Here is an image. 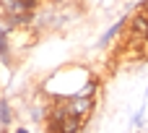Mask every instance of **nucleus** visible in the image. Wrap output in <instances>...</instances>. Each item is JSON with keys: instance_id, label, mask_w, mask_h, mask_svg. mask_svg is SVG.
Listing matches in <instances>:
<instances>
[{"instance_id": "0eeeda50", "label": "nucleus", "mask_w": 148, "mask_h": 133, "mask_svg": "<svg viewBox=\"0 0 148 133\" xmlns=\"http://www.w3.org/2000/svg\"><path fill=\"white\" fill-rule=\"evenodd\" d=\"M130 125H133V128H138V125H143V112H135V118L130 120Z\"/></svg>"}, {"instance_id": "6e6552de", "label": "nucleus", "mask_w": 148, "mask_h": 133, "mask_svg": "<svg viewBox=\"0 0 148 133\" xmlns=\"http://www.w3.org/2000/svg\"><path fill=\"white\" fill-rule=\"evenodd\" d=\"M138 10H140V13H146V16H148V0H143V3L138 5Z\"/></svg>"}, {"instance_id": "39448f33", "label": "nucleus", "mask_w": 148, "mask_h": 133, "mask_svg": "<svg viewBox=\"0 0 148 133\" xmlns=\"http://www.w3.org/2000/svg\"><path fill=\"white\" fill-rule=\"evenodd\" d=\"M96 89H99V81H96V78H88V81H86V84H83V86H81L75 94H83V97H94V94H96Z\"/></svg>"}, {"instance_id": "7ed1b4c3", "label": "nucleus", "mask_w": 148, "mask_h": 133, "mask_svg": "<svg viewBox=\"0 0 148 133\" xmlns=\"http://www.w3.org/2000/svg\"><path fill=\"white\" fill-rule=\"evenodd\" d=\"M130 34L135 37V39H146L148 37V16L146 13H135V18L130 21Z\"/></svg>"}, {"instance_id": "423d86ee", "label": "nucleus", "mask_w": 148, "mask_h": 133, "mask_svg": "<svg viewBox=\"0 0 148 133\" xmlns=\"http://www.w3.org/2000/svg\"><path fill=\"white\" fill-rule=\"evenodd\" d=\"M10 120H13L10 105H8L5 99H0V123H3V125H10Z\"/></svg>"}, {"instance_id": "1a4fd4ad", "label": "nucleus", "mask_w": 148, "mask_h": 133, "mask_svg": "<svg viewBox=\"0 0 148 133\" xmlns=\"http://www.w3.org/2000/svg\"><path fill=\"white\" fill-rule=\"evenodd\" d=\"M146 39H148V37H146Z\"/></svg>"}, {"instance_id": "f03ea898", "label": "nucleus", "mask_w": 148, "mask_h": 133, "mask_svg": "<svg viewBox=\"0 0 148 133\" xmlns=\"http://www.w3.org/2000/svg\"><path fill=\"white\" fill-rule=\"evenodd\" d=\"M83 123H86V120L68 115V118H62V120H57V123H47V128H49V131H60V133H78L83 128Z\"/></svg>"}, {"instance_id": "f257e3e1", "label": "nucleus", "mask_w": 148, "mask_h": 133, "mask_svg": "<svg viewBox=\"0 0 148 133\" xmlns=\"http://www.w3.org/2000/svg\"><path fill=\"white\" fill-rule=\"evenodd\" d=\"M68 102V112L73 118H81V120H88L91 112H94V97H83V94H73Z\"/></svg>"}, {"instance_id": "20e7f679", "label": "nucleus", "mask_w": 148, "mask_h": 133, "mask_svg": "<svg viewBox=\"0 0 148 133\" xmlns=\"http://www.w3.org/2000/svg\"><path fill=\"white\" fill-rule=\"evenodd\" d=\"M125 24H127V18H120L117 24H112V26H109V29H107V31L101 34V39H99V47H107V44H109V39H114V37L120 34V29H122Z\"/></svg>"}]
</instances>
